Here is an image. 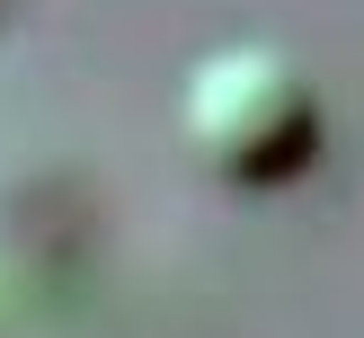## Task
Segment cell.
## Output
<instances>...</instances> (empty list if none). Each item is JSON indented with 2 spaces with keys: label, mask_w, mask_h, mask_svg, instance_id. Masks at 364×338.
<instances>
[{
  "label": "cell",
  "mask_w": 364,
  "mask_h": 338,
  "mask_svg": "<svg viewBox=\"0 0 364 338\" xmlns=\"http://www.w3.org/2000/svg\"><path fill=\"white\" fill-rule=\"evenodd\" d=\"M320 134H329L320 80L284 45L240 36V45L196 53L187 80H178V142L223 187H284V178H302L320 160Z\"/></svg>",
  "instance_id": "cell-1"
}]
</instances>
